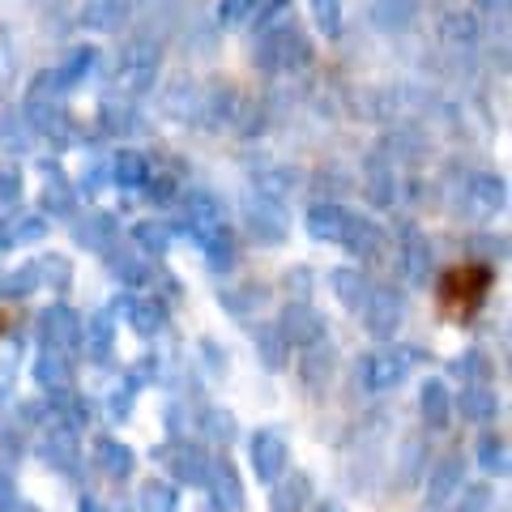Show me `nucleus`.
I'll list each match as a JSON object with an SVG mask.
<instances>
[{"instance_id": "obj_1", "label": "nucleus", "mask_w": 512, "mask_h": 512, "mask_svg": "<svg viewBox=\"0 0 512 512\" xmlns=\"http://www.w3.org/2000/svg\"><path fill=\"white\" fill-rule=\"evenodd\" d=\"M491 265L483 261H461L453 269H444L440 282H436V308L448 325H466V320L478 316V308L487 303L491 295Z\"/></svg>"}, {"instance_id": "obj_2", "label": "nucleus", "mask_w": 512, "mask_h": 512, "mask_svg": "<svg viewBox=\"0 0 512 512\" xmlns=\"http://www.w3.org/2000/svg\"><path fill=\"white\" fill-rule=\"evenodd\" d=\"M13 320H18V312H13V308H0V338H5V333L13 329Z\"/></svg>"}]
</instances>
